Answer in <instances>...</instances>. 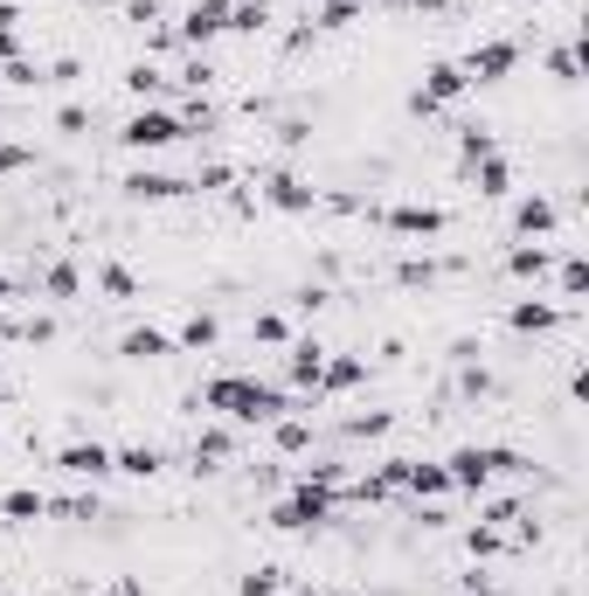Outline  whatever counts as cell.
<instances>
[{
    "label": "cell",
    "instance_id": "obj_1",
    "mask_svg": "<svg viewBox=\"0 0 589 596\" xmlns=\"http://www.w3.org/2000/svg\"><path fill=\"white\" fill-rule=\"evenodd\" d=\"M188 409H222L229 424H243V430H257V424H277V417H292V388L285 381H257V375H215V381H201V396Z\"/></svg>",
    "mask_w": 589,
    "mask_h": 596
},
{
    "label": "cell",
    "instance_id": "obj_2",
    "mask_svg": "<svg viewBox=\"0 0 589 596\" xmlns=\"http://www.w3.org/2000/svg\"><path fill=\"white\" fill-rule=\"evenodd\" d=\"M444 472H451V492H472V500H478L493 479L527 472V464H520V451H506V445H465V451L444 458Z\"/></svg>",
    "mask_w": 589,
    "mask_h": 596
},
{
    "label": "cell",
    "instance_id": "obj_3",
    "mask_svg": "<svg viewBox=\"0 0 589 596\" xmlns=\"http://www.w3.org/2000/svg\"><path fill=\"white\" fill-rule=\"evenodd\" d=\"M333 506H340V492H326V485H292L285 500L271 506V527H285V534H313V527H326L333 521Z\"/></svg>",
    "mask_w": 589,
    "mask_h": 596
},
{
    "label": "cell",
    "instance_id": "obj_4",
    "mask_svg": "<svg viewBox=\"0 0 589 596\" xmlns=\"http://www.w3.org/2000/svg\"><path fill=\"white\" fill-rule=\"evenodd\" d=\"M181 112H160V105H139L133 118L118 125V146L125 153H167V146H181Z\"/></svg>",
    "mask_w": 589,
    "mask_h": 596
},
{
    "label": "cell",
    "instance_id": "obj_5",
    "mask_svg": "<svg viewBox=\"0 0 589 596\" xmlns=\"http://www.w3.org/2000/svg\"><path fill=\"white\" fill-rule=\"evenodd\" d=\"M514 63H520V42H514V35H485V42H472L465 56H457L465 84H506V76H514Z\"/></svg>",
    "mask_w": 589,
    "mask_h": 596
},
{
    "label": "cell",
    "instance_id": "obj_6",
    "mask_svg": "<svg viewBox=\"0 0 589 596\" xmlns=\"http://www.w3.org/2000/svg\"><path fill=\"white\" fill-rule=\"evenodd\" d=\"M465 91H472V84H465V70H457V63H430L423 84L409 91V112H417V118H438V112H451Z\"/></svg>",
    "mask_w": 589,
    "mask_h": 596
},
{
    "label": "cell",
    "instance_id": "obj_7",
    "mask_svg": "<svg viewBox=\"0 0 589 596\" xmlns=\"http://www.w3.org/2000/svg\"><path fill=\"white\" fill-rule=\"evenodd\" d=\"M257 201H264V209H277V216H313L319 209V188L305 174H292V167H271L257 180Z\"/></svg>",
    "mask_w": 589,
    "mask_h": 596
},
{
    "label": "cell",
    "instance_id": "obj_8",
    "mask_svg": "<svg viewBox=\"0 0 589 596\" xmlns=\"http://www.w3.org/2000/svg\"><path fill=\"white\" fill-rule=\"evenodd\" d=\"M381 229L402 237V243H430V237H444V229H451V216L438 209V201H396V209L381 216Z\"/></svg>",
    "mask_w": 589,
    "mask_h": 596
},
{
    "label": "cell",
    "instance_id": "obj_9",
    "mask_svg": "<svg viewBox=\"0 0 589 596\" xmlns=\"http://www.w3.org/2000/svg\"><path fill=\"white\" fill-rule=\"evenodd\" d=\"M173 35H181L188 56H201L215 35H229V0H188V14L173 21Z\"/></svg>",
    "mask_w": 589,
    "mask_h": 596
},
{
    "label": "cell",
    "instance_id": "obj_10",
    "mask_svg": "<svg viewBox=\"0 0 589 596\" xmlns=\"http://www.w3.org/2000/svg\"><path fill=\"white\" fill-rule=\"evenodd\" d=\"M56 472L63 479H112V445H97V437H70V445L56 451Z\"/></svg>",
    "mask_w": 589,
    "mask_h": 596
},
{
    "label": "cell",
    "instance_id": "obj_11",
    "mask_svg": "<svg viewBox=\"0 0 589 596\" xmlns=\"http://www.w3.org/2000/svg\"><path fill=\"white\" fill-rule=\"evenodd\" d=\"M319 368H326V347H319V333H292V347H285V388H298V396H313V388H319Z\"/></svg>",
    "mask_w": 589,
    "mask_h": 596
},
{
    "label": "cell",
    "instance_id": "obj_12",
    "mask_svg": "<svg viewBox=\"0 0 589 596\" xmlns=\"http://www.w3.org/2000/svg\"><path fill=\"white\" fill-rule=\"evenodd\" d=\"M555 229H561V209H555V201H548L541 188L514 201V243H548Z\"/></svg>",
    "mask_w": 589,
    "mask_h": 596
},
{
    "label": "cell",
    "instance_id": "obj_13",
    "mask_svg": "<svg viewBox=\"0 0 589 596\" xmlns=\"http://www.w3.org/2000/svg\"><path fill=\"white\" fill-rule=\"evenodd\" d=\"M561 320H569V305H555V299H514V305H506V326H514V333H534V341H541V333H555Z\"/></svg>",
    "mask_w": 589,
    "mask_h": 596
},
{
    "label": "cell",
    "instance_id": "obj_14",
    "mask_svg": "<svg viewBox=\"0 0 589 596\" xmlns=\"http://www.w3.org/2000/svg\"><path fill=\"white\" fill-rule=\"evenodd\" d=\"M118 188H125V201H181L188 180H173V174H160V167H133Z\"/></svg>",
    "mask_w": 589,
    "mask_h": 596
},
{
    "label": "cell",
    "instance_id": "obj_15",
    "mask_svg": "<svg viewBox=\"0 0 589 596\" xmlns=\"http://www.w3.org/2000/svg\"><path fill=\"white\" fill-rule=\"evenodd\" d=\"M361 381H368V354H326L313 396H347V388H361Z\"/></svg>",
    "mask_w": 589,
    "mask_h": 596
},
{
    "label": "cell",
    "instance_id": "obj_16",
    "mask_svg": "<svg viewBox=\"0 0 589 596\" xmlns=\"http://www.w3.org/2000/svg\"><path fill=\"white\" fill-rule=\"evenodd\" d=\"M118 354L125 360H167V354H181V347H173V333H160V326H125Z\"/></svg>",
    "mask_w": 589,
    "mask_h": 596
},
{
    "label": "cell",
    "instance_id": "obj_17",
    "mask_svg": "<svg viewBox=\"0 0 589 596\" xmlns=\"http://www.w3.org/2000/svg\"><path fill=\"white\" fill-rule=\"evenodd\" d=\"M548 271H555V250H548V243H514V250H506V278L541 284Z\"/></svg>",
    "mask_w": 589,
    "mask_h": 596
},
{
    "label": "cell",
    "instance_id": "obj_18",
    "mask_svg": "<svg viewBox=\"0 0 589 596\" xmlns=\"http://www.w3.org/2000/svg\"><path fill=\"white\" fill-rule=\"evenodd\" d=\"M402 492H409V500H444V492H451V472H444V464L409 458V464H402Z\"/></svg>",
    "mask_w": 589,
    "mask_h": 596
},
{
    "label": "cell",
    "instance_id": "obj_19",
    "mask_svg": "<svg viewBox=\"0 0 589 596\" xmlns=\"http://www.w3.org/2000/svg\"><path fill=\"white\" fill-rule=\"evenodd\" d=\"M229 458H236V437H229V430H201V437H194V451H188V464H194L201 479H209V472H222Z\"/></svg>",
    "mask_w": 589,
    "mask_h": 596
},
{
    "label": "cell",
    "instance_id": "obj_20",
    "mask_svg": "<svg viewBox=\"0 0 589 596\" xmlns=\"http://www.w3.org/2000/svg\"><path fill=\"white\" fill-rule=\"evenodd\" d=\"M160 445H118L112 451V472H125V479H160Z\"/></svg>",
    "mask_w": 589,
    "mask_h": 596
},
{
    "label": "cell",
    "instance_id": "obj_21",
    "mask_svg": "<svg viewBox=\"0 0 589 596\" xmlns=\"http://www.w3.org/2000/svg\"><path fill=\"white\" fill-rule=\"evenodd\" d=\"M215 341H222V320H215V313H201V305L181 320V333H173V347H188V354H209Z\"/></svg>",
    "mask_w": 589,
    "mask_h": 596
},
{
    "label": "cell",
    "instance_id": "obj_22",
    "mask_svg": "<svg viewBox=\"0 0 589 596\" xmlns=\"http://www.w3.org/2000/svg\"><path fill=\"white\" fill-rule=\"evenodd\" d=\"M457 264H444V257H402L396 264V284H409V292H430L438 278H451Z\"/></svg>",
    "mask_w": 589,
    "mask_h": 596
},
{
    "label": "cell",
    "instance_id": "obj_23",
    "mask_svg": "<svg viewBox=\"0 0 589 596\" xmlns=\"http://www.w3.org/2000/svg\"><path fill=\"white\" fill-rule=\"evenodd\" d=\"M465 174L478 180L485 201H506V195H514V167H506V153H493V160H478V167H465Z\"/></svg>",
    "mask_w": 589,
    "mask_h": 596
},
{
    "label": "cell",
    "instance_id": "obj_24",
    "mask_svg": "<svg viewBox=\"0 0 589 596\" xmlns=\"http://www.w3.org/2000/svg\"><path fill=\"white\" fill-rule=\"evenodd\" d=\"M42 513H49V500H42L35 485H14L8 500H0V521H14V527H35Z\"/></svg>",
    "mask_w": 589,
    "mask_h": 596
},
{
    "label": "cell",
    "instance_id": "obj_25",
    "mask_svg": "<svg viewBox=\"0 0 589 596\" xmlns=\"http://www.w3.org/2000/svg\"><path fill=\"white\" fill-rule=\"evenodd\" d=\"M271 437H277V451H285V458H313V424H305L298 409H292V417H277Z\"/></svg>",
    "mask_w": 589,
    "mask_h": 596
},
{
    "label": "cell",
    "instance_id": "obj_26",
    "mask_svg": "<svg viewBox=\"0 0 589 596\" xmlns=\"http://www.w3.org/2000/svg\"><path fill=\"white\" fill-rule=\"evenodd\" d=\"M354 21H361V0H319V14H313V35H347Z\"/></svg>",
    "mask_w": 589,
    "mask_h": 596
},
{
    "label": "cell",
    "instance_id": "obj_27",
    "mask_svg": "<svg viewBox=\"0 0 589 596\" xmlns=\"http://www.w3.org/2000/svg\"><path fill=\"white\" fill-rule=\"evenodd\" d=\"M271 29V0H229V35H264Z\"/></svg>",
    "mask_w": 589,
    "mask_h": 596
},
{
    "label": "cell",
    "instance_id": "obj_28",
    "mask_svg": "<svg viewBox=\"0 0 589 596\" xmlns=\"http://www.w3.org/2000/svg\"><path fill=\"white\" fill-rule=\"evenodd\" d=\"M499 139H493V125H457V160L478 167V160H493Z\"/></svg>",
    "mask_w": 589,
    "mask_h": 596
},
{
    "label": "cell",
    "instance_id": "obj_29",
    "mask_svg": "<svg viewBox=\"0 0 589 596\" xmlns=\"http://www.w3.org/2000/svg\"><path fill=\"white\" fill-rule=\"evenodd\" d=\"M285 583H292V568H277V562H257L250 576L236 583V596H285Z\"/></svg>",
    "mask_w": 589,
    "mask_h": 596
},
{
    "label": "cell",
    "instance_id": "obj_30",
    "mask_svg": "<svg viewBox=\"0 0 589 596\" xmlns=\"http://www.w3.org/2000/svg\"><path fill=\"white\" fill-rule=\"evenodd\" d=\"M97 292H105L112 305H133L139 299V278L125 271V264H97Z\"/></svg>",
    "mask_w": 589,
    "mask_h": 596
},
{
    "label": "cell",
    "instance_id": "obj_31",
    "mask_svg": "<svg viewBox=\"0 0 589 596\" xmlns=\"http://www.w3.org/2000/svg\"><path fill=\"white\" fill-rule=\"evenodd\" d=\"M125 91H133L139 105H152V97L167 91V70H152V63H133V70H125Z\"/></svg>",
    "mask_w": 589,
    "mask_h": 596
},
{
    "label": "cell",
    "instance_id": "obj_32",
    "mask_svg": "<svg viewBox=\"0 0 589 596\" xmlns=\"http://www.w3.org/2000/svg\"><path fill=\"white\" fill-rule=\"evenodd\" d=\"M340 430L354 437V445H375V437H389V430H396V417H389V409H368V417H347Z\"/></svg>",
    "mask_w": 589,
    "mask_h": 596
},
{
    "label": "cell",
    "instance_id": "obj_33",
    "mask_svg": "<svg viewBox=\"0 0 589 596\" xmlns=\"http://www.w3.org/2000/svg\"><path fill=\"white\" fill-rule=\"evenodd\" d=\"M188 188H201V195H236V167H229V160H209V167L188 180Z\"/></svg>",
    "mask_w": 589,
    "mask_h": 596
},
{
    "label": "cell",
    "instance_id": "obj_34",
    "mask_svg": "<svg viewBox=\"0 0 589 596\" xmlns=\"http://www.w3.org/2000/svg\"><path fill=\"white\" fill-rule=\"evenodd\" d=\"M56 521H97V492H70V500H49Z\"/></svg>",
    "mask_w": 589,
    "mask_h": 596
},
{
    "label": "cell",
    "instance_id": "obj_35",
    "mask_svg": "<svg viewBox=\"0 0 589 596\" xmlns=\"http://www.w3.org/2000/svg\"><path fill=\"white\" fill-rule=\"evenodd\" d=\"M548 70H555V84H576V76H582V49H576V42L548 49Z\"/></svg>",
    "mask_w": 589,
    "mask_h": 596
},
{
    "label": "cell",
    "instance_id": "obj_36",
    "mask_svg": "<svg viewBox=\"0 0 589 596\" xmlns=\"http://www.w3.org/2000/svg\"><path fill=\"white\" fill-rule=\"evenodd\" d=\"M582 292H589V264H582V257L569 250V257H561V299H569V305H576Z\"/></svg>",
    "mask_w": 589,
    "mask_h": 596
},
{
    "label": "cell",
    "instance_id": "obj_37",
    "mask_svg": "<svg viewBox=\"0 0 589 596\" xmlns=\"http://www.w3.org/2000/svg\"><path fill=\"white\" fill-rule=\"evenodd\" d=\"M250 341H264V347H292V326L277 320V313H257V320H250Z\"/></svg>",
    "mask_w": 589,
    "mask_h": 596
},
{
    "label": "cell",
    "instance_id": "obj_38",
    "mask_svg": "<svg viewBox=\"0 0 589 596\" xmlns=\"http://www.w3.org/2000/svg\"><path fill=\"white\" fill-rule=\"evenodd\" d=\"M42 292H49V299H76V264H49Z\"/></svg>",
    "mask_w": 589,
    "mask_h": 596
},
{
    "label": "cell",
    "instance_id": "obj_39",
    "mask_svg": "<svg viewBox=\"0 0 589 596\" xmlns=\"http://www.w3.org/2000/svg\"><path fill=\"white\" fill-rule=\"evenodd\" d=\"M21 167H35V146H21V139H0V174H21Z\"/></svg>",
    "mask_w": 589,
    "mask_h": 596
},
{
    "label": "cell",
    "instance_id": "obj_40",
    "mask_svg": "<svg viewBox=\"0 0 589 596\" xmlns=\"http://www.w3.org/2000/svg\"><path fill=\"white\" fill-rule=\"evenodd\" d=\"M181 133H215V105L209 97H194V105L181 112Z\"/></svg>",
    "mask_w": 589,
    "mask_h": 596
},
{
    "label": "cell",
    "instance_id": "obj_41",
    "mask_svg": "<svg viewBox=\"0 0 589 596\" xmlns=\"http://www.w3.org/2000/svg\"><path fill=\"white\" fill-rule=\"evenodd\" d=\"M181 84H188L194 97L209 91V84H215V70H209V56H188V63H181Z\"/></svg>",
    "mask_w": 589,
    "mask_h": 596
},
{
    "label": "cell",
    "instance_id": "obj_42",
    "mask_svg": "<svg viewBox=\"0 0 589 596\" xmlns=\"http://www.w3.org/2000/svg\"><path fill=\"white\" fill-rule=\"evenodd\" d=\"M0 70H8V84H14V91H35V84H42V70H35L29 56H14V63H0Z\"/></svg>",
    "mask_w": 589,
    "mask_h": 596
},
{
    "label": "cell",
    "instance_id": "obj_43",
    "mask_svg": "<svg viewBox=\"0 0 589 596\" xmlns=\"http://www.w3.org/2000/svg\"><path fill=\"white\" fill-rule=\"evenodd\" d=\"M56 133H91V112L84 105H63L56 112Z\"/></svg>",
    "mask_w": 589,
    "mask_h": 596
},
{
    "label": "cell",
    "instance_id": "obj_44",
    "mask_svg": "<svg viewBox=\"0 0 589 596\" xmlns=\"http://www.w3.org/2000/svg\"><path fill=\"white\" fill-rule=\"evenodd\" d=\"M160 8H167V0H125V21H139V29H146V21H160Z\"/></svg>",
    "mask_w": 589,
    "mask_h": 596
},
{
    "label": "cell",
    "instance_id": "obj_45",
    "mask_svg": "<svg viewBox=\"0 0 589 596\" xmlns=\"http://www.w3.org/2000/svg\"><path fill=\"white\" fill-rule=\"evenodd\" d=\"M21 29V8H14V0H0V35H14Z\"/></svg>",
    "mask_w": 589,
    "mask_h": 596
},
{
    "label": "cell",
    "instance_id": "obj_46",
    "mask_svg": "<svg viewBox=\"0 0 589 596\" xmlns=\"http://www.w3.org/2000/svg\"><path fill=\"white\" fill-rule=\"evenodd\" d=\"M105 596H146V583H139V576H118V583H112Z\"/></svg>",
    "mask_w": 589,
    "mask_h": 596
},
{
    "label": "cell",
    "instance_id": "obj_47",
    "mask_svg": "<svg viewBox=\"0 0 589 596\" xmlns=\"http://www.w3.org/2000/svg\"><path fill=\"white\" fill-rule=\"evenodd\" d=\"M21 56V35H0V63H14Z\"/></svg>",
    "mask_w": 589,
    "mask_h": 596
},
{
    "label": "cell",
    "instance_id": "obj_48",
    "mask_svg": "<svg viewBox=\"0 0 589 596\" xmlns=\"http://www.w3.org/2000/svg\"><path fill=\"white\" fill-rule=\"evenodd\" d=\"M8 299H14V278H8V271H0V305H8Z\"/></svg>",
    "mask_w": 589,
    "mask_h": 596
},
{
    "label": "cell",
    "instance_id": "obj_49",
    "mask_svg": "<svg viewBox=\"0 0 589 596\" xmlns=\"http://www.w3.org/2000/svg\"><path fill=\"white\" fill-rule=\"evenodd\" d=\"M0 341H14V320H0Z\"/></svg>",
    "mask_w": 589,
    "mask_h": 596
},
{
    "label": "cell",
    "instance_id": "obj_50",
    "mask_svg": "<svg viewBox=\"0 0 589 596\" xmlns=\"http://www.w3.org/2000/svg\"><path fill=\"white\" fill-rule=\"evenodd\" d=\"M0 402H8V381H0Z\"/></svg>",
    "mask_w": 589,
    "mask_h": 596
},
{
    "label": "cell",
    "instance_id": "obj_51",
    "mask_svg": "<svg viewBox=\"0 0 589 596\" xmlns=\"http://www.w3.org/2000/svg\"><path fill=\"white\" fill-rule=\"evenodd\" d=\"M534 8H541V0H534Z\"/></svg>",
    "mask_w": 589,
    "mask_h": 596
}]
</instances>
